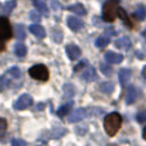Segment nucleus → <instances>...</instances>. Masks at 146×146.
<instances>
[{"label":"nucleus","instance_id":"28","mask_svg":"<svg viewBox=\"0 0 146 146\" xmlns=\"http://www.w3.org/2000/svg\"><path fill=\"white\" fill-rule=\"evenodd\" d=\"M30 18L31 21H35V22H38V21H41V14L38 10H32V12L30 13Z\"/></svg>","mask_w":146,"mask_h":146},{"label":"nucleus","instance_id":"33","mask_svg":"<svg viewBox=\"0 0 146 146\" xmlns=\"http://www.w3.org/2000/svg\"><path fill=\"white\" fill-rule=\"evenodd\" d=\"M51 8H53L54 10H60L62 4L59 1H56V0H51Z\"/></svg>","mask_w":146,"mask_h":146},{"label":"nucleus","instance_id":"19","mask_svg":"<svg viewBox=\"0 0 146 146\" xmlns=\"http://www.w3.org/2000/svg\"><path fill=\"white\" fill-rule=\"evenodd\" d=\"M100 91L104 94H106V95H109V94H111L114 91V83L110 82V81H106V82H103L100 85Z\"/></svg>","mask_w":146,"mask_h":146},{"label":"nucleus","instance_id":"3","mask_svg":"<svg viewBox=\"0 0 146 146\" xmlns=\"http://www.w3.org/2000/svg\"><path fill=\"white\" fill-rule=\"evenodd\" d=\"M28 74L37 81H48L49 80V71L44 64H36L28 69Z\"/></svg>","mask_w":146,"mask_h":146},{"label":"nucleus","instance_id":"36","mask_svg":"<svg viewBox=\"0 0 146 146\" xmlns=\"http://www.w3.org/2000/svg\"><path fill=\"white\" fill-rule=\"evenodd\" d=\"M142 137H144V139L146 140V127L144 128V131H142Z\"/></svg>","mask_w":146,"mask_h":146},{"label":"nucleus","instance_id":"4","mask_svg":"<svg viewBox=\"0 0 146 146\" xmlns=\"http://www.w3.org/2000/svg\"><path fill=\"white\" fill-rule=\"evenodd\" d=\"M117 1L114 0H108L103 7V18L106 22H113L117 17Z\"/></svg>","mask_w":146,"mask_h":146},{"label":"nucleus","instance_id":"38","mask_svg":"<svg viewBox=\"0 0 146 146\" xmlns=\"http://www.w3.org/2000/svg\"><path fill=\"white\" fill-rule=\"evenodd\" d=\"M41 146H44V145H41Z\"/></svg>","mask_w":146,"mask_h":146},{"label":"nucleus","instance_id":"25","mask_svg":"<svg viewBox=\"0 0 146 146\" xmlns=\"http://www.w3.org/2000/svg\"><path fill=\"white\" fill-rule=\"evenodd\" d=\"M71 105H72V104H66V105H62L60 108L56 110V114H58L59 117H66L67 114L69 113V110H71Z\"/></svg>","mask_w":146,"mask_h":146},{"label":"nucleus","instance_id":"22","mask_svg":"<svg viewBox=\"0 0 146 146\" xmlns=\"http://www.w3.org/2000/svg\"><path fill=\"white\" fill-rule=\"evenodd\" d=\"M15 37L18 40H23L26 37V30L23 25H15Z\"/></svg>","mask_w":146,"mask_h":146},{"label":"nucleus","instance_id":"35","mask_svg":"<svg viewBox=\"0 0 146 146\" xmlns=\"http://www.w3.org/2000/svg\"><path fill=\"white\" fill-rule=\"evenodd\" d=\"M142 76H144V78L146 80V66L144 67V69H142Z\"/></svg>","mask_w":146,"mask_h":146},{"label":"nucleus","instance_id":"14","mask_svg":"<svg viewBox=\"0 0 146 146\" xmlns=\"http://www.w3.org/2000/svg\"><path fill=\"white\" fill-rule=\"evenodd\" d=\"M117 15H118V18H121V19L123 21V23L127 26V27L132 28V23H131V21H129L128 15H127L126 10H124L123 8H117Z\"/></svg>","mask_w":146,"mask_h":146},{"label":"nucleus","instance_id":"18","mask_svg":"<svg viewBox=\"0 0 146 146\" xmlns=\"http://www.w3.org/2000/svg\"><path fill=\"white\" fill-rule=\"evenodd\" d=\"M14 54L17 56H19V58H23V56L27 54V48H26V45H23L22 42L15 44V46H14Z\"/></svg>","mask_w":146,"mask_h":146},{"label":"nucleus","instance_id":"37","mask_svg":"<svg viewBox=\"0 0 146 146\" xmlns=\"http://www.w3.org/2000/svg\"><path fill=\"white\" fill-rule=\"evenodd\" d=\"M114 1H117V3H119V1H121V0H114Z\"/></svg>","mask_w":146,"mask_h":146},{"label":"nucleus","instance_id":"7","mask_svg":"<svg viewBox=\"0 0 146 146\" xmlns=\"http://www.w3.org/2000/svg\"><path fill=\"white\" fill-rule=\"evenodd\" d=\"M139 90H137L136 86H129L128 90H127V94H126V103L127 104H133L136 103V100L139 99Z\"/></svg>","mask_w":146,"mask_h":146},{"label":"nucleus","instance_id":"5","mask_svg":"<svg viewBox=\"0 0 146 146\" xmlns=\"http://www.w3.org/2000/svg\"><path fill=\"white\" fill-rule=\"evenodd\" d=\"M88 114H90V111L86 108H78L73 113H71V115L68 117V122L69 123H77V122H81L82 119L87 118Z\"/></svg>","mask_w":146,"mask_h":146},{"label":"nucleus","instance_id":"16","mask_svg":"<svg viewBox=\"0 0 146 146\" xmlns=\"http://www.w3.org/2000/svg\"><path fill=\"white\" fill-rule=\"evenodd\" d=\"M33 5L36 7V10H38L41 14L46 15V17L49 15V9L46 7L45 1H42V0H33Z\"/></svg>","mask_w":146,"mask_h":146},{"label":"nucleus","instance_id":"10","mask_svg":"<svg viewBox=\"0 0 146 146\" xmlns=\"http://www.w3.org/2000/svg\"><path fill=\"white\" fill-rule=\"evenodd\" d=\"M67 23H68V27L71 28L72 31H80L83 28V21L80 19V18L77 17H68V19H67Z\"/></svg>","mask_w":146,"mask_h":146},{"label":"nucleus","instance_id":"12","mask_svg":"<svg viewBox=\"0 0 146 146\" xmlns=\"http://www.w3.org/2000/svg\"><path fill=\"white\" fill-rule=\"evenodd\" d=\"M82 78L87 82H92V81L96 80V71L94 67H87L85 69V72L82 73Z\"/></svg>","mask_w":146,"mask_h":146},{"label":"nucleus","instance_id":"40","mask_svg":"<svg viewBox=\"0 0 146 146\" xmlns=\"http://www.w3.org/2000/svg\"><path fill=\"white\" fill-rule=\"evenodd\" d=\"M145 37H146V36H145Z\"/></svg>","mask_w":146,"mask_h":146},{"label":"nucleus","instance_id":"11","mask_svg":"<svg viewBox=\"0 0 146 146\" xmlns=\"http://www.w3.org/2000/svg\"><path fill=\"white\" fill-rule=\"evenodd\" d=\"M30 31L38 38H44L46 36V32H45V30H44V27L42 26H40V25H37V23L31 25L30 26Z\"/></svg>","mask_w":146,"mask_h":146},{"label":"nucleus","instance_id":"20","mask_svg":"<svg viewBox=\"0 0 146 146\" xmlns=\"http://www.w3.org/2000/svg\"><path fill=\"white\" fill-rule=\"evenodd\" d=\"M15 5H17V1L15 0H9V1H7L4 5H3V14H10V13L13 12V9L15 8Z\"/></svg>","mask_w":146,"mask_h":146},{"label":"nucleus","instance_id":"21","mask_svg":"<svg viewBox=\"0 0 146 146\" xmlns=\"http://www.w3.org/2000/svg\"><path fill=\"white\" fill-rule=\"evenodd\" d=\"M133 15H135V17H136L139 21H144L145 18H146V9H145L144 5H139V7H137V9L135 10Z\"/></svg>","mask_w":146,"mask_h":146},{"label":"nucleus","instance_id":"13","mask_svg":"<svg viewBox=\"0 0 146 146\" xmlns=\"http://www.w3.org/2000/svg\"><path fill=\"white\" fill-rule=\"evenodd\" d=\"M67 9H68L69 12L77 14V15H86V13H87V12H86V9H85V7H83L82 4H80V3L73 4V5H69Z\"/></svg>","mask_w":146,"mask_h":146},{"label":"nucleus","instance_id":"27","mask_svg":"<svg viewBox=\"0 0 146 146\" xmlns=\"http://www.w3.org/2000/svg\"><path fill=\"white\" fill-rule=\"evenodd\" d=\"M8 86H9V78L5 77V76L0 77V91H4Z\"/></svg>","mask_w":146,"mask_h":146},{"label":"nucleus","instance_id":"31","mask_svg":"<svg viewBox=\"0 0 146 146\" xmlns=\"http://www.w3.org/2000/svg\"><path fill=\"white\" fill-rule=\"evenodd\" d=\"M136 121L139 122V123H144V122H146V110L140 111V113L137 114V115H136Z\"/></svg>","mask_w":146,"mask_h":146},{"label":"nucleus","instance_id":"6","mask_svg":"<svg viewBox=\"0 0 146 146\" xmlns=\"http://www.w3.org/2000/svg\"><path fill=\"white\" fill-rule=\"evenodd\" d=\"M32 103H33L32 98H31L30 95H27V94H23L14 103V109H17V110H23V109H27L28 106L32 105Z\"/></svg>","mask_w":146,"mask_h":146},{"label":"nucleus","instance_id":"8","mask_svg":"<svg viewBox=\"0 0 146 146\" xmlns=\"http://www.w3.org/2000/svg\"><path fill=\"white\" fill-rule=\"evenodd\" d=\"M66 53H67V55L69 56L71 60H76V59H78L81 56V49L78 48L77 45L69 44V45H67V48H66Z\"/></svg>","mask_w":146,"mask_h":146},{"label":"nucleus","instance_id":"23","mask_svg":"<svg viewBox=\"0 0 146 146\" xmlns=\"http://www.w3.org/2000/svg\"><path fill=\"white\" fill-rule=\"evenodd\" d=\"M109 44H110V40H109V37H105V36H100V37L95 41V45L98 46V48H100V49L108 46Z\"/></svg>","mask_w":146,"mask_h":146},{"label":"nucleus","instance_id":"26","mask_svg":"<svg viewBox=\"0 0 146 146\" xmlns=\"http://www.w3.org/2000/svg\"><path fill=\"white\" fill-rule=\"evenodd\" d=\"M53 40L55 41V42H62V40H63V33H62L60 30H54Z\"/></svg>","mask_w":146,"mask_h":146},{"label":"nucleus","instance_id":"39","mask_svg":"<svg viewBox=\"0 0 146 146\" xmlns=\"http://www.w3.org/2000/svg\"><path fill=\"white\" fill-rule=\"evenodd\" d=\"M0 7H1V5H0Z\"/></svg>","mask_w":146,"mask_h":146},{"label":"nucleus","instance_id":"15","mask_svg":"<svg viewBox=\"0 0 146 146\" xmlns=\"http://www.w3.org/2000/svg\"><path fill=\"white\" fill-rule=\"evenodd\" d=\"M131 40H129L128 37H126V36H123V37L118 38V40L115 41V46L119 49H124V50H128L129 48H131Z\"/></svg>","mask_w":146,"mask_h":146},{"label":"nucleus","instance_id":"34","mask_svg":"<svg viewBox=\"0 0 146 146\" xmlns=\"http://www.w3.org/2000/svg\"><path fill=\"white\" fill-rule=\"evenodd\" d=\"M85 64H87V62L86 60H83V62H81L80 64H78V66H76V68H74V71H80L81 68H82L83 66H85Z\"/></svg>","mask_w":146,"mask_h":146},{"label":"nucleus","instance_id":"29","mask_svg":"<svg viewBox=\"0 0 146 146\" xmlns=\"http://www.w3.org/2000/svg\"><path fill=\"white\" fill-rule=\"evenodd\" d=\"M7 128H8V123H7V121H5L4 118H0V136H3V135L5 133Z\"/></svg>","mask_w":146,"mask_h":146},{"label":"nucleus","instance_id":"17","mask_svg":"<svg viewBox=\"0 0 146 146\" xmlns=\"http://www.w3.org/2000/svg\"><path fill=\"white\" fill-rule=\"evenodd\" d=\"M129 78H131V71L129 69H122L119 72V82L122 86H126L128 83Z\"/></svg>","mask_w":146,"mask_h":146},{"label":"nucleus","instance_id":"32","mask_svg":"<svg viewBox=\"0 0 146 146\" xmlns=\"http://www.w3.org/2000/svg\"><path fill=\"white\" fill-rule=\"evenodd\" d=\"M12 146H27V144H26V141H23L21 139H13Z\"/></svg>","mask_w":146,"mask_h":146},{"label":"nucleus","instance_id":"2","mask_svg":"<svg viewBox=\"0 0 146 146\" xmlns=\"http://www.w3.org/2000/svg\"><path fill=\"white\" fill-rule=\"evenodd\" d=\"M12 36H13V31L8 18L0 17V51H3L5 49V42Z\"/></svg>","mask_w":146,"mask_h":146},{"label":"nucleus","instance_id":"1","mask_svg":"<svg viewBox=\"0 0 146 146\" xmlns=\"http://www.w3.org/2000/svg\"><path fill=\"white\" fill-rule=\"evenodd\" d=\"M121 126H122V117L118 113H115V111L108 114L105 117V119H104V128H105V132L109 136L117 135Z\"/></svg>","mask_w":146,"mask_h":146},{"label":"nucleus","instance_id":"24","mask_svg":"<svg viewBox=\"0 0 146 146\" xmlns=\"http://www.w3.org/2000/svg\"><path fill=\"white\" fill-rule=\"evenodd\" d=\"M21 74H22V73H21V69L18 68V67H12V68L7 72V76H9L10 78H19Z\"/></svg>","mask_w":146,"mask_h":146},{"label":"nucleus","instance_id":"9","mask_svg":"<svg viewBox=\"0 0 146 146\" xmlns=\"http://www.w3.org/2000/svg\"><path fill=\"white\" fill-rule=\"evenodd\" d=\"M104 58H105L106 63H110V64H118L123 60V55L118 54V53H114V51H108V53H105Z\"/></svg>","mask_w":146,"mask_h":146},{"label":"nucleus","instance_id":"30","mask_svg":"<svg viewBox=\"0 0 146 146\" xmlns=\"http://www.w3.org/2000/svg\"><path fill=\"white\" fill-rule=\"evenodd\" d=\"M100 69H101V72L104 73L105 76H110L111 74V67H109V66H106V64H100Z\"/></svg>","mask_w":146,"mask_h":146}]
</instances>
